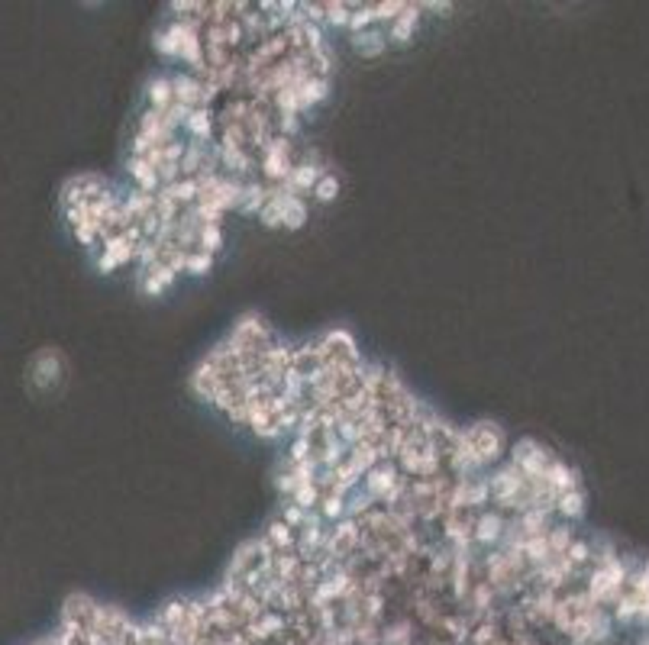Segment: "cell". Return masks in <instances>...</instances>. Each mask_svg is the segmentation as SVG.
I'll use <instances>...</instances> for the list:
<instances>
[{
	"instance_id": "277c9868",
	"label": "cell",
	"mask_w": 649,
	"mask_h": 645,
	"mask_svg": "<svg viewBox=\"0 0 649 645\" xmlns=\"http://www.w3.org/2000/svg\"><path fill=\"white\" fill-rule=\"evenodd\" d=\"M185 268H191V271H207L210 268V255L207 252H194V255H188V262H185Z\"/></svg>"
},
{
	"instance_id": "6da1fadb",
	"label": "cell",
	"mask_w": 649,
	"mask_h": 645,
	"mask_svg": "<svg viewBox=\"0 0 649 645\" xmlns=\"http://www.w3.org/2000/svg\"><path fill=\"white\" fill-rule=\"evenodd\" d=\"M553 510L562 513V517L575 519V517H582V510H585V497H582V491H578V487H572V491H562V494H556Z\"/></svg>"
},
{
	"instance_id": "3957f363",
	"label": "cell",
	"mask_w": 649,
	"mask_h": 645,
	"mask_svg": "<svg viewBox=\"0 0 649 645\" xmlns=\"http://www.w3.org/2000/svg\"><path fill=\"white\" fill-rule=\"evenodd\" d=\"M313 191H317V197H320V200L336 197V181H333L329 175H323L320 181H317V187H313Z\"/></svg>"
},
{
	"instance_id": "7a4b0ae2",
	"label": "cell",
	"mask_w": 649,
	"mask_h": 645,
	"mask_svg": "<svg viewBox=\"0 0 649 645\" xmlns=\"http://www.w3.org/2000/svg\"><path fill=\"white\" fill-rule=\"evenodd\" d=\"M185 126L191 129L194 135H207V133H210V117H207L204 110H188Z\"/></svg>"
}]
</instances>
